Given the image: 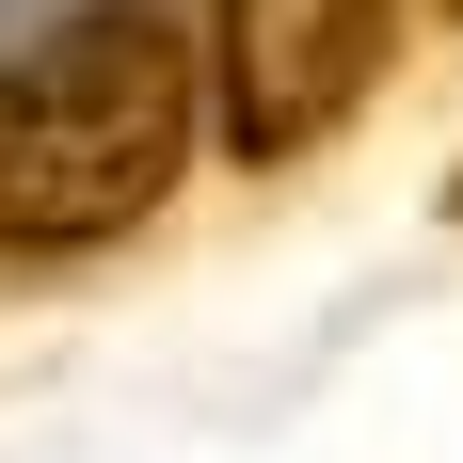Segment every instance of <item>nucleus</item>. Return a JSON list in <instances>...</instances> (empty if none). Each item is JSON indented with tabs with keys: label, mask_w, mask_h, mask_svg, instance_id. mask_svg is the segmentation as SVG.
I'll return each instance as SVG.
<instances>
[{
	"label": "nucleus",
	"mask_w": 463,
	"mask_h": 463,
	"mask_svg": "<svg viewBox=\"0 0 463 463\" xmlns=\"http://www.w3.org/2000/svg\"><path fill=\"white\" fill-rule=\"evenodd\" d=\"M400 0H208V128L240 160H320L383 96Z\"/></svg>",
	"instance_id": "obj_2"
},
{
	"label": "nucleus",
	"mask_w": 463,
	"mask_h": 463,
	"mask_svg": "<svg viewBox=\"0 0 463 463\" xmlns=\"http://www.w3.org/2000/svg\"><path fill=\"white\" fill-rule=\"evenodd\" d=\"M192 144H208V48L176 33V0H80L0 64V256L64 272L144 240Z\"/></svg>",
	"instance_id": "obj_1"
},
{
	"label": "nucleus",
	"mask_w": 463,
	"mask_h": 463,
	"mask_svg": "<svg viewBox=\"0 0 463 463\" xmlns=\"http://www.w3.org/2000/svg\"><path fill=\"white\" fill-rule=\"evenodd\" d=\"M431 16H448V33H463V0H431Z\"/></svg>",
	"instance_id": "obj_3"
}]
</instances>
